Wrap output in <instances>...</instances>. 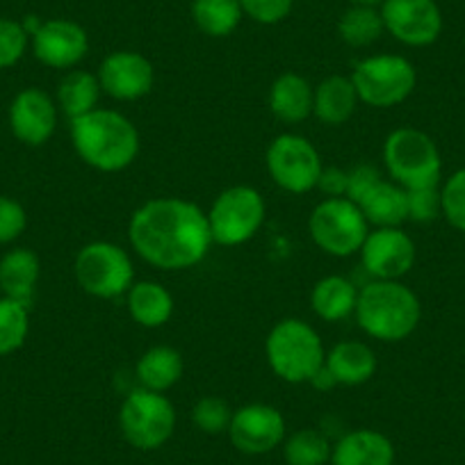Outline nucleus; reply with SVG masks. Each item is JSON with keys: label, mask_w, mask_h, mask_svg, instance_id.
<instances>
[{"label": "nucleus", "mask_w": 465, "mask_h": 465, "mask_svg": "<svg viewBox=\"0 0 465 465\" xmlns=\"http://www.w3.org/2000/svg\"><path fill=\"white\" fill-rule=\"evenodd\" d=\"M128 240L142 261L164 272L199 265L213 247L208 214L178 196L142 203L128 223Z\"/></svg>", "instance_id": "f257e3e1"}, {"label": "nucleus", "mask_w": 465, "mask_h": 465, "mask_svg": "<svg viewBox=\"0 0 465 465\" xmlns=\"http://www.w3.org/2000/svg\"><path fill=\"white\" fill-rule=\"evenodd\" d=\"M71 142L84 164L103 173L131 167L142 149L140 131L126 114L116 110H96L71 119Z\"/></svg>", "instance_id": "f03ea898"}, {"label": "nucleus", "mask_w": 465, "mask_h": 465, "mask_svg": "<svg viewBox=\"0 0 465 465\" xmlns=\"http://www.w3.org/2000/svg\"><path fill=\"white\" fill-rule=\"evenodd\" d=\"M359 326L379 342L406 340L420 324V299L401 281H370L359 290Z\"/></svg>", "instance_id": "7ed1b4c3"}, {"label": "nucleus", "mask_w": 465, "mask_h": 465, "mask_svg": "<svg viewBox=\"0 0 465 465\" xmlns=\"http://www.w3.org/2000/svg\"><path fill=\"white\" fill-rule=\"evenodd\" d=\"M265 354L272 372L288 383H311L326 361L320 333L297 317L274 324L265 340Z\"/></svg>", "instance_id": "20e7f679"}, {"label": "nucleus", "mask_w": 465, "mask_h": 465, "mask_svg": "<svg viewBox=\"0 0 465 465\" xmlns=\"http://www.w3.org/2000/svg\"><path fill=\"white\" fill-rule=\"evenodd\" d=\"M383 164L392 183L404 190L436 187L442 160L436 142L418 128H397L383 144Z\"/></svg>", "instance_id": "39448f33"}, {"label": "nucleus", "mask_w": 465, "mask_h": 465, "mask_svg": "<svg viewBox=\"0 0 465 465\" xmlns=\"http://www.w3.org/2000/svg\"><path fill=\"white\" fill-rule=\"evenodd\" d=\"M119 431L135 450L155 451L167 445L176 431V409L164 392L137 388L122 401Z\"/></svg>", "instance_id": "423d86ee"}, {"label": "nucleus", "mask_w": 465, "mask_h": 465, "mask_svg": "<svg viewBox=\"0 0 465 465\" xmlns=\"http://www.w3.org/2000/svg\"><path fill=\"white\" fill-rule=\"evenodd\" d=\"M205 214L213 244L240 247L256 238V232L265 223L267 205L256 187L232 185L213 201Z\"/></svg>", "instance_id": "0eeeda50"}, {"label": "nucleus", "mask_w": 465, "mask_h": 465, "mask_svg": "<svg viewBox=\"0 0 465 465\" xmlns=\"http://www.w3.org/2000/svg\"><path fill=\"white\" fill-rule=\"evenodd\" d=\"M308 231L317 247L333 258H349L361 252L370 223L354 201L322 199L308 217Z\"/></svg>", "instance_id": "6e6552de"}, {"label": "nucleus", "mask_w": 465, "mask_h": 465, "mask_svg": "<svg viewBox=\"0 0 465 465\" xmlns=\"http://www.w3.org/2000/svg\"><path fill=\"white\" fill-rule=\"evenodd\" d=\"M349 78L354 83L361 103L379 110L401 105L418 83L415 66L406 57L391 53L361 60Z\"/></svg>", "instance_id": "1a4fd4ad"}, {"label": "nucleus", "mask_w": 465, "mask_h": 465, "mask_svg": "<svg viewBox=\"0 0 465 465\" xmlns=\"http://www.w3.org/2000/svg\"><path fill=\"white\" fill-rule=\"evenodd\" d=\"M75 281L96 299H116L135 283V267L124 247L114 242H89L74 262Z\"/></svg>", "instance_id": "9d476101"}, {"label": "nucleus", "mask_w": 465, "mask_h": 465, "mask_svg": "<svg viewBox=\"0 0 465 465\" xmlns=\"http://www.w3.org/2000/svg\"><path fill=\"white\" fill-rule=\"evenodd\" d=\"M265 163L272 181L290 194H306L315 190L324 169L320 151L312 146V142L294 133L274 137V142L267 146Z\"/></svg>", "instance_id": "9b49d317"}, {"label": "nucleus", "mask_w": 465, "mask_h": 465, "mask_svg": "<svg viewBox=\"0 0 465 465\" xmlns=\"http://www.w3.org/2000/svg\"><path fill=\"white\" fill-rule=\"evenodd\" d=\"M288 436L285 418L276 406L247 404L232 411L228 438L232 447L247 456H262L283 445Z\"/></svg>", "instance_id": "f8f14e48"}, {"label": "nucleus", "mask_w": 465, "mask_h": 465, "mask_svg": "<svg viewBox=\"0 0 465 465\" xmlns=\"http://www.w3.org/2000/svg\"><path fill=\"white\" fill-rule=\"evenodd\" d=\"M379 12L386 33L404 46H429L442 33V12L436 0H383Z\"/></svg>", "instance_id": "ddd939ff"}, {"label": "nucleus", "mask_w": 465, "mask_h": 465, "mask_svg": "<svg viewBox=\"0 0 465 465\" xmlns=\"http://www.w3.org/2000/svg\"><path fill=\"white\" fill-rule=\"evenodd\" d=\"M359 253L372 281H400L415 265V242L400 226L370 231Z\"/></svg>", "instance_id": "4468645a"}, {"label": "nucleus", "mask_w": 465, "mask_h": 465, "mask_svg": "<svg viewBox=\"0 0 465 465\" xmlns=\"http://www.w3.org/2000/svg\"><path fill=\"white\" fill-rule=\"evenodd\" d=\"M33 53L44 66L69 71L89 53L87 30L71 19H48L30 37Z\"/></svg>", "instance_id": "2eb2a0df"}, {"label": "nucleus", "mask_w": 465, "mask_h": 465, "mask_svg": "<svg viewBox=\"0 0 465 465\" xmlns=\"http://www.w3.org/2000/svg\"><path fill=\"white\" fill-rule=\"evenodd\" d=\"M103 94L114 101H137L153 89L155 69L142 53L114 51L96 71Z\"/></svg>", "instance_id": "dca6fc26"}, {"label": "nucleus", "mask_w": 465, "mask_h": 465, "mask_svg": "<svg viewBox=\"0 0 465 465\" xmlns=\"http://www.w3.org/2000/svg\"><path fill=\"white\" fill-rule=\"evenodd\" d=\"M57 103L39 87L21 89L10 103V128L25 146H44L57 128Z\"/></svg>", "instance_id": "f3484780"}, {"label": "nucleus", "mask_w": 465, "mask_h": 465, "mask_svg": "<svg viewBox=\"0 0 465 465\" xmlns=\"http://www.w3.org/2000/svg\"><path fill=\"white\" fill-rule=\"evenodd\" d=\"M395 445L377 429H354L333 442L331 465H395Z\"/></svg>", "instance_id": "a211bd4d"}, {"label": "nucleus", "mask_w": 465, "mask_h": 465, "mask_svg": "<svg viewBox=\"0 0 465 465\" xmlns=\"http://www.w3.org/2000/svg\"><path fill=\"white\" fill-rule=\"evenodd\" d=\"M326 370L338 386H363L377 374L379 361L374 349L361 340H342L326 354Z\"/></svg>", "instance_id": "6ab92c4d"}, {"label": "nucleus", "mask_w": 465, "mask_h": 465, "mask_svg": "<svg viewBox=\"0 0 465 465\" xmlns=\"http://www.w3.org/2000/svg\"><path fill=\"white\" fill-rule=\"evenodd\" d=\"M39 274H42V262L33 249H12L0 258V290L3 297H10L15 302L25 303L30 308L37 290Z\"/></svg>", "instance_id": "aec40b11"}, {"label": "nucleus", "mask_w": 465, "mask_h": 465, "mask_svg": "<svg viewBox=\"0 0 465 465\" xmlns=\"http://www.w3.org/2000/svg\"><path fill=\"white\" fill-rule=\"evenodd\" d=\"M315 87L303 75L281 74L270 89V110L283 124H302L312 114Z\"/></svg>", "instance_id": "412c9836"}, {"label": "nucleus", "mask_w": 465, "mask_h": 465, "mask_svg": "<svg viewBox=\"0 0 465 465\" xmlns=\"http://www.w3.org/2000/svg\"><path fill=\"white\" fill-rule=\"evenodd\" d=\"M361 98L347 75H329L315 87L312 114L326 126H342L354 116Z\"/></svg>", "instance_id": "4be33fe9"}, {"label": "nucleus", "mask_w": 465, "mask_h": 465, "mask_svg": "<svg viewBox=\"0 0 465 465\" xmlns=\"http://www.w3.org/2000/svg\"><path fill=\"white\" fill-rule=\"evenodd\" d=\"M133 322L144 329H160L173 315V297L158 281H135L126 292Z\"/></svg>", "instance_id": "5701e85b"}, {"label": "nucleus", "mask_w": 465, "mask_h": 465, "mask_svg": "<svg viewBox=\"0 0 465 465\" xmlns=\"http://www.w3.org/2000/svg\"><path fill=\"white\" fill-rule=\"evenodd\" d=\"M356 205L374 228H395L409 219L406 190L388 178H381Z\"/></svg>", "instance_id": "b1692460"}, {"label": "nucleus", "mask_w": 465, "mask_h": 465, "mask_svg": "<svg viewBox=\"0 0 465 465\" xmlns=\"http://www.w3.org/2000/svg\"><path fill=\"white\" fill-rule=\"evenodd\" d=\"M356 302H359V288L354 281L340 274L320 279L311 292L312 311L324 322H340L354 315Z\"/></svg>", "instance_id": "393cba45"}, {"label": "nucleus", "mask_w": 465, "mask_h": 465, "mask_svg": "<svg viewBox=\"0 0 465 465\" xmlns=\"http://www.w3.org/2000/svg\"><path fill=\"white\" fill-rule=\"evenodd\" d=\"M135 377L140 388L153 392H167L183 377V356L178 349L158 344L146 349L135 365Z\"/></svg>", "instance_id": "a878e982"}, {"label": "nucleus", "mask_w": 465, "mask_h": 465, "mask_svg": "<svg viewBox=\"0 0 465 465\" xmlns=\"http://www.w3.org/2000/svg\"><path fill=\"white\" fill-rule=\"evenodd\" d=\"M101 83H98L96 74H89L83 69H71L69 74L62 78L60 87H57V107L64 112L71 119L87 114V112L96 110L98 101H101Z\"/></svg>", "instance_id": "bb28decb"}, {"label": "nucleus", "mask_w": 465, "mask_h": 465, "mask_svg": "<svg viewBox=\"0 0 465 465\" xmlns=\"http://www.w3.org/2000/svg\"><path fill=\"white\" fill-rule=\"evenodd\" d=\"M244 10L240 0H192V19L208 37H228L238 30Z\"/></svg>", "instance_id": "cd10ccee"}, {"label": "nucleus", "mask_w": 465, "mask_h": 465, "mask_svg": "<svg viewBox=\"0 0 465 465\" xmlns=\"http://www.w3.org/2000/svg\"><path fill=\"white\" fill-rule=\"evenodd\" d=\"M386 33L379 7L351 5L338 19V35L347 46L365 48L379 42V37Z\"/></svg>", "instance_id": "c85d7f7f"}, {"label": "nucleus", "mask_w": 465, "mask_h": 465, "mask_svg": "<svg viewBox=\"0 0 465 465\" xmlns=\"http://www.w3.org/2000/svg\"><path fill=\"white\" fill-rule=\"evenodd\" d=\"M283 459L288 465H326L333 442L320 429H299L283 440Z\"/></svg>", "instance_id": "c756f323"}, {"label": "nucleus", "mask_w": 465, "mask_h": 465, "mask_svg": "<svg viewBox=\"0 0 465 465\" xmlns=\"http://www.w3.org/2000/svg\"><path fill=\"white\" fill-rule=\"evenodd\" d=\"M30 331V308L10 297H0V356L24 347Z\"/></svg>", "instance_id": "7c9ffc66"}, {"label": "nucleus", "mask_w": 465, "mask_h": 465, "mask_svg": "<svg viewBox=\"0 0 465 465\" xmlns=\"http://www.w3.org/2000/svg\"><path fill=\"white\" fill-rule=\"evenodd\" d=\"M232 420V409L223 397L205 395L192 406V424L208 436L228 433Z\"/></svg>", "instance_id": "2f4dec72"}, {"label": "nucleus", "mask_w": 465, "mask_h": 465, "mask_svg": "<svg viewBox=\"0 0 465 465\" xmlns=\"http://www.w3.org/2000/svg\"><path fill=\"white\" fill-rule=\"evenodd\" d=\"M28 46L30 35L25 33L21 21L0 19V71L19 64Z\"/></svg>", "instance_id": "473e14b6"}, {"label": "nucleus", "mask_w": 465, "mask_h": 465, "mask_svg": "<svg viewBox=\"0 0 465 465\" xmlns=\"http://www.w3.org/2000/svg\"><path fill=\"white\" fill-rule=\"evenodd\" d=\"M442 214L454 228L465 232V169H459L447 178L440 190Z\"/></svg>", "instance_id": "72a5a7b5"}, {"label": "nucleus", "mask_w": 465, "mask_h": 465, "mask_svg": "<svg viewBox=\"0 0 465 465\" xmlns=\"http://www.w3.org/2000/svg\"><path fill=\"white\" fill-rule=\"evenodd\" d=\"M406 208H409V219H413L418 223H429L440 217L442 199L438 185L406 190Z\"/></svg>", "instance_id": "f704fd0d"}, {"label": "nucleus", "mask_w": 465, "mask_h": 465, "mask_svg": "<svg viewBox=\"0 0 465 465\" xmlns=\"http://www.w3.org/2000/svg\"><path fill=\"white\" fill-rule=\"evenodd\" d=\"M28 226L25 208L12 196H0V244H10L24 235Z\"/></svg>", "instance_id": "c9c22d12"}, {"label": "nucleus", "mask_w": 465, "mask_h": 465, "mask_svg": "<svg viewBox=\"0 0 465 465\" xmlns=\"http://www.w3.org/2000/svg\"><path fill=\"white\" fill-rule=\"evenodd\" d=\"M244 16L261 25H276L288 19L294 0H240Z\"/></svg>", "instance_id": "e433bc0d"}, {"label": "nucleus", "mask_w": 465, "mask_h": 465, "mask_svg": "<svg viewBox=\"0 0 465 465\" xmlns=\"http://www.w3.org/2000/svg\"><path fill=\"white\" fill-rule=\"evenodd\" d=\"M381 178V172L370 163H361L356 167H351L347 172V199L359 203Z\"/></svg>", "instance_id": "4c0bfd02"}, {"label": "nucleus", "mask_w": 465, "mask_h": 465, "mask_svg": "<svg viewBox=\"0 0 465 465\" xmlns=\"http://www.w3.org/2000/svg\"><path fill=\"white\" fill-rule=\"evenodd\" d=\"M315 190H320L324 199H342L347 196V172L340 167H324Z\"/></svg>", "instance_id": "58836bf2"}, {"label": "nucleus", "mask_w": 465, "mask_h": 465, "mask_svg": "<svg viewBox=\"0 0 465 465\" xmlns=\"http://www.w3.org/2000/svg\"><path fill=\"white\" fill-rule=\"evenodd\" d=\"M383 0H351V5H363V7H381Z\"/></svg>", "instance_id": "ea45409f"}]
</instances>
